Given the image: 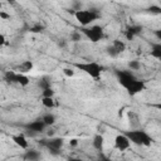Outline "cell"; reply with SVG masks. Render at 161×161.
<instances>
[{
  "instance_id": "cell-1",
  "label": "cell",
  "mask_w": 161,
  "mask_h": 161,
  "mask_svg": "<svg viewBox=\"0 0 161 161\" xmlns=\"http://www.w3.org/2000/svg\"><path fill=\"white\" fill-rule=\"evenodd\" d=\"M127 137L130 138L131 143H135L137 146H151L153 138L143 130H131L126 132Z\"/></svg>"
},
{
  "instance_id": "cell-2",
  "label": "cell",
  "mask_w": 161,
  "mask_h": 161,
  "mask_svg": "<svg viewBox=\"0 0 161 161\" xmlns=\"http://www.w3.org/2000/svg\"><path fill=\"white\" fill-rule=\"evenodd\" d=\"M75 68H78L79 70L84 72L86 74H88L91 78L93 79H98L102 74L103 67L101 64H98L97 62H84V63H74L73 64Z\"/></svg>"
},
{
  "instance_id": "cell-3",
  "label": "cell",
  "mask_w": 161,
  "mask_h": 161,
  "mask_svg": "<svg viewBox=\"0 0 161 161\" xmlns=\"http://www.w3.org/2000/svg\"><path fill=\"white\" fill-rule=\"evenodd\" d=\"M74 16L78 20V23L83 26H87L88 24H91L92 21L99 19L101 14L98 13V10L96 9H88V10H77L74 11Z\"/></svg>"
},
{
  "instance_id": "cell-4",
  "label": "cell",
  "mask_w": 161,
  "mask_h": 161,
  "mask_svg": "<svg viewBox=\"0 0 161 161\" xmlns=\"http://www.w3.org/2000/svg\"><path fill=\"white\" fill-rule=\"evenodd\" d=\"M82 33L93 43H97L103 38V29L99 25H93L91 28H83Z\"/></svg>"
},
{
  "instance_id": "cell-5",
  "label": "cell",
  "mask_w": 161,
  "mask_h": 161,
  "mask_svg": "<svg viewBox=\"0 0 161 161\" xmlns=\"http://www.w3.org/2000/svg\"><path fill=\"white\" fill-rule=\"evenodd\" d=\"M116 75H117V79L119 82V84L126 89L135 79H137L135 77V74L131 72V70H116Z\"/></svg>"
},
{
  "instance_id": "cell-6",
  "label": "cell",
  "mask_w": 161,
  "mask_h": 161,
  "mask_svg": "<svg viewBox=\"0 0 161 161\" xmlns=\"http://www.w3.org/2000/svg\"><path fill=\"white\" fill-rule=\"evenodd\" d=\"M42 145H44L45 147H48L49 148V151H52L54 155H57L58 153V151L62 148V146H63V138H60V137H54V138H50V140H43V142H42Z\"/></svg>"
},
{
  "instance_id": "cell-7",
  "label": "cell",
  "mask_w": 161,
  "mask_h": 161,
  "mask_svg": "<svg viewBox=\"0 0 161 161\" xmlns=\"http://www.w3.org/2000/svg\"><path fill=\"white\" fill-rule=\"evenodd\" d=\"M145 88H146L145 80H142V79H135V80L126 88V91H127V93H128L130 96H135V94H137V93L145 91Z\"/></svg>"
},
{
  "instance_id": "cell-8",
  "label": "cell",
  "mask_w": 161,
  "mask_h": 161,
  "mask_svg": "<svg viewBox=\"0 0 161 161\" xmlns=\"http://www.w3.org/2000/svg\"><path fill=\"white\" fill-rule=\"evenodd\" d=\"M114 146H116L117 150L125 151L131 146V141H130V138L127 137L126 133L125 135H117L116 138H114Z\"/></svg>"
},
{
  "instance_id": "cell-9",
  "label": "cell",
  "mask_w": 161,
  "mask_h": 161,
  "mask_svg": "<svg viewBox=\"0 0 161 161\" xmlns=\"http://www.w3.org/2000/svg\"><path fill=\"white\" fill-rule=\"evenodd\" d=\"M25 127H26V130H29L31 132H43L44 128L47 127V125L43 119H36V121H33V122L28 123Z\"/></svg>"
},
{
  "instance_id": "cell-10",
  "label": "cell",
  "mask_w": 161,
  "mask_h": 161,
  "mask_svg": "<svg viewBox=\"0 0 161 161\" xmlns=\"http://www.w3.org/2000/svg\"><path fill=\"white\" fill-rule=\"evenodd\" d=\"M13 141H14V143L16 145V146H19L20 148H23V150H26L28 148V141H26V138H25V136L24 135H16V136H13Z\"/></svg>"
},
{
  "instance_id": "cell-11",
  "label": "cell",
  "mask_w": 161,
  "mask_h": 161,
  "mask_svg": "<svg viewBox=\"0 0 161 161\" xmlns=\"http://www.w3.org/2000/svg\"><path fill=\"white\" fill-rule=\"evenodd\" d=\"M151 55L158 60H161V44L153 43L151 44Z\"/></svg>"
},
{
  "instance_id": "cell-12",
  "label": "cell",
  "mask_w": 161,
  "mask_h": 161,
  "mask_svg": "<svg viewBox=\"0 0 161 161\" xmlns=\"http://www.w3.org/2000/svg\"><path fill=\"white\" fill-rule=\"evenodd\" d=\"M103 143H104V138L102 135H96L93 138V147L98 151H102L103 148Z\"/></svg>"
},
{
  "instance_id": "cell-13",
  "label": "cell",
  "mask_w": 161,
  "mask_h": 161,
  "mask_svg": "<svg viewBox=\"0 0 161 161\" xmlns=\"http://www.w3.org/2000/svg\"><path fill=\"white\" fill-rule=\"evenodd\" d=\"M24 158L25 160H30V161H36L40 158V153L35 150H29L24 153Z\"/></svg>"
},
{
  "instance_id": "cell-14",
  "label": "cell",
  "mask_w": 161,
  "mask_h": 161,
  "mask_svg": "<svg viewBox=\"0 0 161 161\" xmlns=\"http://www.w3.org/2000/svg\"><path fill=\"white\" fill-rule=\"evenodd\" d=\"M29 78L25 75V74H21V73H16L15 75V82L14 83H18L20 86H28L29 84Z\"/></svg>"
},
{
  "instance_id": "cell-15",
  "label": "cell",
  "mask_w": 161,
  "mask_h": 161,
  "mask_svg": "<svg viewBox=\"0 0 161 161\" xmlns=\"http://www.w3.org/2000/svg\"><path fill=\"white\" fill-rule=\"evenodd\" d=\"M42 119L45 122V125L47 126H52V125H54L55 123V116L53 114V113H47V114H44L43 117H42Z\"/></svg>"
},
{
  "instance_id": "cell-16",
  "label": "cell",
  "mask_w": 161,
  "mask_h": 161,
  "mask_svg": "<svg viewBox=\"0 0 161 161\" xmlns=\"http://www.w3.org/2000/svg\"><path fill=\"white\" fill-rule=\"evenodd\" d=\"M112 45H113V47L117 49V52H118V53H122V52H125V50H126V44H125L122 40H119V39L113 40Z\"/></svg>"
},
{
  "instance_id": "cell-17",
  "label": "cell",
  "mask_w": 161,
  "mask_h": 161,
  "mask_svg": "<svg viewBox=\"0 0 161 161\" xmlns=\"http://www.w3.org/2000/svg\"><path fill=\"white\" fill-rule=\"evenodd\" d=\"M42 103L47 108H53L55 106V102H54V98L53 97H43L42 98Z\"/></svg>"
},
{
  "instance_id": "cell-18",
  "label": "cell",
  "mask_w": 161,
  "mask_h": 161,
  "mask_svg": "<svg viewBox=\"0 0 161 161\" xmlns=\"http://www.w3.org/2000/svg\"><path fill=\"white\" fill-rule=\"evenodd\" d=\"M23 72H30L31 69H33V62L31 60H25V62H23L21 64H20V67H19Z\"/></svg>"
},
{
  "instance_id": "cell-19",
  "label": "cell",
  "mask_w": 161,
  "mask_h": 161,
  "mask_svg": "<svg viewBox=\"0 0 161 161\" xmlns=\"http://www.w3.org/2000/svg\"><path fill=\"white\" fill-rule=\"evenodd\" d=\"M15 75H16V73L13 72V70H8V72H5V79H6L8 82L14 83V82H15Z\"/></svg>"
},
{
  "instance_id": "cell-20",
  "label": "cell",
  "mask_w": 161,
  "mask_h": 161,
  "mask_svg": "<svg viewBox=\"0 0 161 161\" xmlns=\"http://www.w3.org/2000/svg\"><path fill=\"white\" fill-rule=\"evenodd\" d=\"M128 67L131 70H138L141 68V64L138 60H131V62H128Z\"/></svg>"
},
{
  "instance_id": "cell-21",
  "label": "cell",
  "mask_w": 161,
  "mask_h": 161,
  "mask_svg": "<svg viewBox=\"0 0 161 161\" xmlns=\"http://www.w3.org/2000/svg\"><path fill=\"white\" fill-rule=\"evenodd\" d=\"M127 30H128L131 34H133V35H137V34H140V33H141V26H137V25H133V26H128V28H127Z\"/></svg>"
},
{
  "instance_id": "cell-22",
  "label": "cell",
  "mask_w": 161,
  "mask_h": 161,
  "mask_svg": "<svg viewBox=\"0 0 161 161\" xmlns=\"http://www.w3.org/2000/svg\"><path fill=\"white\" fill-rule=\"evenodd\" d=\"M148 13L151 14H161V6H157V5H151L148 9H147Z\"/></svg>"
},
{
  "instance_id": "cell-23",
  "label": "cell",
  "mask_w": 161,
  "mask_h": 161,
  "mask_svg": "<svg viewBox=\"0 0 161 161\" xmlns=\"http://www.w3.org/2000/svg\"><path fill=\"white\" fill-rule=\"evenodd\" d=\"M107 54H108V55H111V57H117L119 53L117 52V49H116L113 45H111V47H108V48H107Z\"/></svg>"
},
{
  "instance_id": "cell-24",
  "label": "cell",
  "mask_w": 161,
  "mask_h": 161,
  "mask_svg": "<svg viewBox=\"0 0 161 161\" xmlns=\"http://www.w3.org/2000/svg\"><path fill=\"white\" fill-rule=\"evenodd\" d=\"M38 86H39L42 89H45V88H49V87H50V83H49V80H47V78H43L42 80H39Z\"/></svg>"
},
{
  "instance_id": "cell-25",
  "label": "cell",
  "mask_w": 161,
  "mask_h": 161,
  "mask_svg": "<svg viewBox=\"0 0 161 161\" xmlns=\"http://www.w3.org/2000/svg\"><path fill=\"white\" fill-rule=\"evenodd\" d=\"M43 97H53L54 96V91L52 89V87H49V88H45V89H43Z\"/></svg>"
},
{
  "instance_id": "cell-26",
  "label": "cell",
  "mask_w": 161,
  "mask_h": 161,
  "mask_svg": "<svg viewBox=\"0 0 161 161\" xmlns=\"http://www.w3.org/2000/svg\"><path fill=\"white\" fill-rule=\"evenodd\" d=\"M43 30H44V26H43V25H40V24L34 25V26H31V28H30V31H31V33H42Z\"/></svg>"
},
{
  "instance_id": "cell-27",
  "label": "cell",
  "mask_w": 161,
  "mask_h": 161,
  "mask_svg": "<svg viewBox=\"0 0 161 161\" xmlns=\"http://www.w3.org/2000/svg\"><path fill=\"white\" fill-rule=\"evenodd\" d=\"M80 38H82V35H80V33H78V31H73L72 35H70V40H73V42H79Z\"/></svg>"
},
{
  "instance_id": "cell-28",
  "label": "cell",
  "mask_w": 161,
  "mask_h": 161,
  "mask_svg": "<svg viewBox=\"0 0 161 161\" xmlns=\"http://www.w3.org/2000/svg\"><path fill=\"white\" fill-rule=\"evenodd\" d=\"M63 72H64V74H65L67 77H73V75H74V70H73L72 68H64Z\"/></svg>"
},
{
  "instance_id": "cell-29",
  "label": "cell",
  "mask_w": 161,
  "mask_h": 161,
  "mask_svg": "<svg viewBox=\"0 0 161 161\" xmlns=\"http://www.w3.org/2000/svg\"><path fill=\"white\" fill-rule=\"evenodd\" d=\"M0 18H1V19H4V20H6V19H10V15H9V14H6L5 11H0Z\"/></svg>"
},
{
  "instance_id": "cell-30",
  "label": "cell",
  "mask_w": 161,
  "mask_h": 161,
  "mask_svg": "<svg viewBox=\"0 0 161 161\" xmlns=\"http://www.w3.org/2000/svg\"><path fill=\"white\" fill-rule=\"evenodd\" d=\"M125 35H126V38H127L128 40H132V39H133V36H135V35H133V34H131L128 30H126V31H125Z\"/></svg>"
},
{
  "instance_id": "cell-31",
  "label": "cell",
  "mask_w": 161,
  "mask_h": 161,
  "mask_svg": "<svg viewBox=\"0 0 161 161\" xmlns=\"http://www.w3.org/2000/svg\"><path fill=\"white\" fill-rule=\"evenodd\" d=\"M153 34H155V36H156L158 40H161V29H157V30H155V31H153Z\"/></svg>"
},
{
  "instance_id": "cell-32",
  "label": "cell",
  "mask_w": 161,
  "mask_h": 161,
  "mask_svg": "<svg viewBox=\"0 0 161 161\" xmlns=\"http://www.w3.org/2000/svg\"><path fill=\"white\" fill-rule=\"evenodd\" d=\"M69 145H70V146H77V145H78V141H77L75 138H72V140L69 141Z\"/></svg>"
},
{
  "instance_id": "cell-33",
  "label": "cell",
  "mask_w": 161,
  "mask_h": 161,
  "mask_svg": "<svg viewBox=\"0 0 161 161\" xmlns=\"http://www.w3.org/2000/svg\"><path fill=\"white\" fill-rule=\"evenodd\" d=\"M0 43H1V44L5 43V38H4V35H0Z\"/></svg>"
},
{
  "instance_id": "cell-34",
  "label": "cell",
  "mask_w": 161,
  "mask_h": 161,
  "mask_svg": "<svg viewBox=\"0 0 161 161\" xmlns=\"http://www.w3.org/2000/svg\"><path fill=\"white\" fill-rule=\"evenodd\" d=\"M6 1H8V3H9V4H11V5H13V4H15V3H16V0H6Z\"/></svg>"
},
{
  "instance_id": "cell-35",
  "label": "cell",
  "mask_w": 161,
  "mask_h": 161,
  "mask_svg": "<svg viewBox=\"0 0 161 161\" xmlns=\"http://www.w3.org/2000/svg\"><path fill=\"white\" fill-rule=\"evenodd\" d=\"M155 107H156L157 109H160V111H161V103H157V104H155Z\"/></svg>"
}]
</instances>
